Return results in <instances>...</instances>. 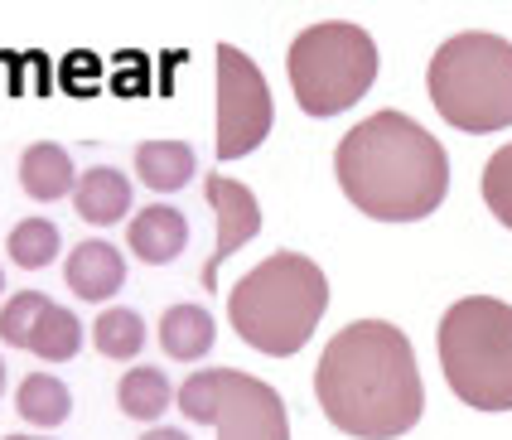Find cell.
Here are the masks:
<instances>
[{"instance_id":"1","label":"cell","mask_w":512,"mask_h":440,"mask_svg":"<svg viewBox=\"0 0 512 440\" xmlns=\"http://www.w3.org/2000/svg\"><path fill=\"white\" fill-rule=\"evenodd\" d=\"M314 392L324 416L358 440L406 436L426 411L416 349L387 320L343 324L319 358Z\"/></svg>"},{"instance_id":"2","label":"cell","mask_w":512,"mask_h":440,"mask_svg":"<svg viewBox=\"0 0 512 440\" xmlns=\"http://www.w3.org/2000/svg\"><path fill=\"white\" fill-rule=\"evenodd\" d=\"M334 175L358 213L377 223H416L445 199L450 155L406 112H377L339 141Z\"/></svg>"},{"instance_id":"3","label":"cell","mask_w":512,"mask_h":440,"mask_svg":"<svg viewBox=\"0 0 512 440\" xmlns=\"http://www.w3.org/2000/svg\"><path fill=\"white\" fill-rule=\"evenodd\" d=\"M329 310V281L324 271L300 252H276L252 266L228 295L232 329L261 353H300L310 344L314 324Z\"/></svg>"},{"instance_id":"4","label":"cell","mask_w":512,"mask_h":440,"mask_svg":"<svg viewBox=\"0 0 512 440\" xmlns=\"http://www.w3.org/2000/svg\"><path fill=\"white\" fill-rule=\"evenodd\" d=\"M440 368L464 407L512 411V305L464 295L440 320Z\"/></svg>"},{"instance_id":"5","label":"cell","mask_w":512,"mask_h":440,"mask_svg":"<svg viewBox=\"0 0 512 440\" xmlns=\"http://www.w3.org/2000/svg\"><path fill=\"white\" fill-rule=\"evenodd\" d=\"M435 112L459 131H503L512 126V44L503 34L469 30L435 49L426 73Z\"/></svg>"},{"instance_id":"6","label":"cell","mask_w":512,"mask_h":440,"mask_svg":"<svg viewBox=\"0 0 512 440\" xmlns=\"http://www.w3.org/2000/svg\"><path fill=\"white\" fill-rule=\"evenodd\" d=\"M377 78V44L368 30L348 20H324L295 34L290 44V88L300 112L310 117H339Z\"/></svg>"},{"instance_id":"7","label":"cell","mask_w":512,"mask_h":440,"mask_svg":"<svg viewBox=\"0 0 512 440\" xmlns=\"http://www.w3.org/2000/svg\"><path fill=\"white\" fill-rule=\"evenodd\" d=\"M174 402L189 421L213 426L218 440H290L281 392L252 373H237V368L189 373Z\"/></svg>"},{"instance_id":"8","label":"cell","mask_w":512,"mask_h":440,"mask_svg":"<svg viewBox=\"0 0 512 440\" xmlns=\"http://www.w3.org/2000/svg\"><path fill=\"white\" fill-rule=\"evenodd\" d=\"M271 88L261 78L242 49L218 44V155L237 160V155H252L266 136H271Z\"/></svg>"},{"instance_id":"9","label":"cell","mask_w":512,"mask_h":440,"mask_svg":"<svg viewBox=\"0 0 512 440\" xmlns=\"http://www.w3.org/2000/svg\"><path fill=\"white\" fill-rule=\"evenodd\" d=\"M0 339L10 349L39 353L49 363H68L73 353L83 349V324H78L73 310H63L49 295L20 291V295H10L5 310H0Z\"/></svg>"},{"instance_id":"10","label":"cell","mask_w":512,"mask_h":440,"mask_svg":"<svg viewBox=\"0 0 512 440\" xmlns=\"http://www.w3.org/2000/svg\"><path fill=\"white\" fill-rule=\"evenodd\" d=\"M203 194H208V204L218 213V247L203 262V291H218V266L228 262L242 242H252L261 233V204H256V194L242 179H228V175H208Z\"/></svg>"},{"instance_id":"11","label":"cell","mask_w":512,"mask_h":440,"mask_svg":"<svg viewBox=\"0 0 512 440\" xmlns=\"http://www.w3.org/2000/svg\"><path fill=\"white\" fill-rule=\"evenodd\" d=\"M126 242H131V252L150 266H165L174 262L179 252H184V242H189V218L170 204H150L141 208L136 218H131V228H126Z\"/></svg>"},{"instance_id":"12","label":"cell","mask_w":512,"mask_h":440,"mask_svg":"<svg viewBox=\"0 0 512 440\" xmlns=\"http://www.w3.org/2000/svg\"><path fill=\"white\" fill-rule=\"evenodd\" d=\"M68 286L83 295V300H107V295L121 291V281H126V257L116 252L112 242H102V237H92V242H78L73 252H68Z\"/></svg>"},{"instance_id":"13","label":"cell","mask_w":512,"mask_h":440,"mask_svg":"<svg viewBox=\"0 0 512 440\" xmlns=\"http://www.w3.org/2000/svg\"><path fill=\"white\" fill-rule=\"evenodd\" d=\"M20 184H25L29 199H39V204L73 194V160H68V150L54 146V141L29 146L20 155Z\"/></svg>"},{"instance_id":"14","label":"cell","mask_w":512,"mask_h":440,"mask_svg":"<svg viewBox=\"0 0 512 440\" xmlns=\"http://www.w3.org/2000/svg\"><path fill=\"white\" fill-rule=\"evenodd\" d=\"M131 208V179L112 170V165H97L78 179V218L97 223V228H112L116 218Z\"/></svg>"},{"instance_id":"15","label":"cell","mask_w":512,"mask_h":440,"mask_svg":"<svg viewBox=\"0 0 512 440\" xmlns=\"http://www.w3.org/2000/svg\"><path fill=\"white\" fill-rule=\"evenodd\" d=\"M213 315L203 305H170L160 315V349L179 358V363H194L203 353L213 349Z\"/></svg>"},{"instance_id":"16","label":"cell","mask_w":512,"mask_h":440,"mask_svg":"<svg viewBox=\"0 0 512 440\" xmlns=\"http://www.w3.org/2000/svg\"><path fill=\"white\" fill-rule=\"evenodd\" d=\"M136 175L150 189L174 194V189H184L194 179V150L184 141H145V146H136Z\"/></svg>"},{"instance_id":"17","label":"cell","mask_w":512,"mask_h":440,"mask_svg":"<svg viewBox=\"0 0 512 440\" xmlns=\"http://www.w3.org/2000/svg\"><path fill=\"white\" fill-rule=\"evenodd\" d=\"M15 407H20L29 426H58V421H68L73 397H68V387L54 373H29L20 382V392H15Z\"/></svg>"},{"instance_id":"18","label":"cell","mask_w":512,"mask_h":440,"mask_svg":"<svg viewBox=\"0 0 512 440\" xmlns=\"http://www.w3.org/2000/svg\"><path fill=\"white\" fill-rule=\"evenodd\" d=\"M174 387L160 368H131L121 378V411L136 416V421H155L160 411H170Z\"/></svg>"},{"instance_id":"19","label":"cell","mask_w":512,"mask_h":440,"mask_svg":"<svg viewBox=\"0 0 512 440\" xmlns=\"http://www.w3.org/2000/svg\"><path fill=\"white\" fill-rule=\"evenodd\" d=\"M92 344L107 353V358H136L145 349V320L136 310H102L92 324Z\"/></svg>"},{"instance_id":"20","label":"cell","mask_w":512,"mask_h":440,"mask_svg":"<svg viewBox=\"0 0 512 440\" xmlns=\"http://www.w3.org/2000/svg\"><path fill=\"white\" fill-rule=\"evenodd\" d=\"M5 252L15 257V266L39 271V266H49L58 257V228L49 223V218H25V223H15V228H10Z\"/></svg>"},{"instance_id":"21","label":"cell","mask_w":512,"mask_h":440,"mask_svg":"<svg viewBox=\"0 0 512 440\" xmlns=\"http://www.w3.org/2000/svg\"><path fill=\"white\" fill-rule=\"evenodd\" d=\"M484 204L503 228H512V141L493 150V160L484 165Z\"/></svg>"},{"instance_id":"22","label":"cell","mask_w":512,"mask_h":440,"mask_svg":"<svg viewBox=\"0 0 512 440\" xmlns=\"http://www.w3.org/2000/svg\"><path fill=\"white\" fill-rule=\"evenodd\" d=\"M141 440H189L184 431H174V426H155V431H145Z\"/></svg>"},{"instance_id":"23","label":"cell","mask_w":512,"mask_h":440,"mask_svg":"<svg viewBox=\"0 0 512 440\" xmlns=\"http://www.w3.org/2000/svg\"><path fill=\"white\" fill-rule=\"evenodd\" d=\"M0 392H5V363H0Z\"/></svg>"},{"instance_id":"24","label":"cell","mask_w":512,"mask_h":440,"mask_svg":"<svg viewBox=\"0 0 512 440\" xmlns=\"http://www.w3.org/2000/svg\"><path fill=\"white\" fill-rule=\"evenodd\" d=\"M5 440H39V436H5Z\"/></svg>"},{"instance_id":"25","label":"cell","mask_w":512,"mask_h":440,"mask_svg":"<svg viewBox=\"0 0 512 440\" xmlns=\"http://www.w3.org/2000/svg\"><path fill=\"white\" fill-rule=\"evenodd\" d=\"M0 291H5V276H0Z\"/></svg>"}]
</instances>
